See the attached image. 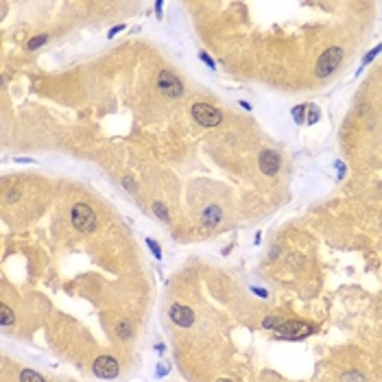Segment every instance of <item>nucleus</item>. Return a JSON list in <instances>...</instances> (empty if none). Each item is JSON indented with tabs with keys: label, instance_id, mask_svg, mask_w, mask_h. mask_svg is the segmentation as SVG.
Wrapping results in <instances>:
<instances>
[{
	"label": "nucleus",
	"instance_id": "obj_25",
	"mask_svg": "<svg viewBox=\"0 0 382 382\" xmlns=\"http://www.w3.org/2000/svg\"><path fill=\"white\" fill-rule=\"evenodd\" d=\"M240 107H245V109H251V105L247 101H240Z\"/></svg>",
	"mask_w": 382,
	"mask_h": 382
},
{
	"label": "nucleus",
	"instance_id": "obj_9",
	"mask_svg": "<svg viewBox=\"0 0 382 382\" xmlns=\"http://www.w3.org/2000/svg\"><path fill=\"white\" fill-rule=\"evenodd\" d=\"M221 216H223L221 208H218V206H208L206 212H203V225L214 227V225H218V221H221Z\"/></svg>",
	"mask_w": 382,
	"mask_h": 382
},
{
	"label": "nucleus",
	"instance_id": "obj_5",
	"mask_svg": "<svg viewBox=\"0 0 382 382\" xmlns=\"http://www.w3.org/2000/svg\"><path fill=\"white\" fill-rule=\"evenodd\" d=\"M92 371H94V376L109 380V378H116L118 376L120 367H118V361L116 358H111V356H101V358L94 361Z\"/></svg>",
	"mask_w": 382,
	"mask_h": 382
},
{
	"label": "nucleus",
	"instance_id": "obj_23",
	"mask_svg": "<svg viewBox=\"0 0 382 382\" xmlns=\"http://www.w3.org/2000/svg\"><path fill=\"white\" fill-rule=\"evenodd\" d=\"M162 7H164V5H162V0H158V3H155V11H158V18H162Z\"/></svg>",
	"mask_w": 382,
	"mask_h": 382
},
{
	"label": "nucleus",
	"instance_id": "obj_20",
	"mask_svg": "<svg viewBox=\"0 0 382 382\" xmlns=\"http://www.w3.org/2000/svg\"><path fill=\"white\" fill-rule=\"evenodd\" d=\"M199 59H201L203 63H208V68L216 70V61H214V59H212V57H210L208 53H203V51H201V53H199Z\"/></svg>",
	"mask_w": 382,
	"mask_h": 382
},
{
	"label": "nucleus",
	"instance_id": "obj_3",
	"mask_svg": "<svg viewBox=\"0 0 382 382\" xmlns=\"http://www.w3.org/2000/svg\"><path fill=\"white\" fill-rule=\"evenodd\" d=\"M192 118L197 120L201 127H218L223 120L221 109H216L210 103H194L192 105Z\"/></svg>",
	"mask_w": 382,
	"mask_h": 382
},
{
	"label": "nucleus",
	"instance_id": "obj_15",
	"mask_svg": "<svg viewBox=\"0 0 382 382\" xmlns=\"http://www.w3.org/2000/svg\"><path fill=\"white\" fill-rule=\"evenodd\" d=\"M282 323H284V321L278 319V317H266V319L262 321V328H264V330H278Z\"/></svg>",
	"mask_w": 382,
	"mask_h": 382
},
{
	"label": "nucleus",
	"instance_id": "obj_4",
	"mask_svg": "<svg viewBox=\"0 0 382 382\" xmlns=\"http://www.w3.org/2000/svg\"><path fill=\"white\" fill-rule=\"evenodd\" d=\"M158 87H160L162 94L168 96V99H179V96L184 94V85H182L179 77H177L175 72H170V70H162L160 72Z\"/></svg>",
	"mask_w": 382,
	"mask_h": 382
},
{
	"label": "nucleus",
	"instance_id": "obj_21",
	"mask_svg": "<svg viewBox=\"0 0 382 382\" xmlns=\"http://www.w3.org/2000/svg\"><path fill=\"white\" fill-rule=\"evenodd\" d=\"M125 29H127L125 24H118V27H111V29H109V33H107V37H114V35H118L120 31H125Z\"/></svg>",
	"mask_w": 382,
	"mask_h": 382
},
{
	"label": "nucleus",
	"instance_id": "obj_26",
	"mask_svg": "<svg viewBox=\"0 0 382 382\" xmlns=\"http://www.w3.org/2000/svg\"><path fill=\"white\" fill-rule=\"evenodd\" d=\"M216 382H232V380H227V378H221V380H216Z\"/></svg>",
	"mask_w": 382,
	"mask_h": 382
},
{
	"label": "nucleus",
	"instance_id": "obj_6",
	"mask_svg": "<svg viewBox=\"0 0 382 382\" xmlns=\"http://www.w3.org/2000/svg\"><path fill=\"white\" fill-rule=\"evenodd\" d=\"M258 166L260 170L266 175V177H273V175H278V170L282 166V160H280V153L278 151H273V149H266L260 153V158H258Z\"/></svg>",
	"mask_w": 382,
	"mask_h": 382
},
{
	"label": "nucleus",
	"instance_id": "obj_1",
	"mask_svg": "<svg viewBox=\"0 0 382 382\" xmlns=\"http://www.w3.org/2000/svg\"><path fill=\"white\" fill-rule=\"evenodd\" d=\"M341 59H343V48H339V46L328 48V51L319 57V61H317V66H314V77H317V79H328L332 72L339 68Z\"/></svg>",
	"mask_w": 382,
	"mask_h": 382
},
{
	"label": "nucleus",
	"instance_id": "obj_24",
	"mask_svg": "<svg viewBox=\"0 0 382 382\" xmlns=\"http://www.w3.org/2000/svg\"><path fill=\"white\" fill-rule=\"evenodd\" d=\"M254 293H258L260 297H266V290H260V288H254Z\"/></svg>",
	"mask_w": 382,
	"mask_h": 382
},
{
	"label": "nucleus",
	"instance_id": "obj_17",
	"mask_svg": "<svg viewBox=\"0 0 382 382\" xmlns=\"http://www.w3.org/2000/svg\"><path fill=\"white\" fill-rule=\"evenodd\" d=\"M317 120H319V107H317V105H312V107H308L306 123H308V125H314Z\"/></svg>",
	"mask_w": 382,
	"mask_h": 382
},
{
	"label": "nucleus",
	"instance_id": "obj_12",
	"mask_svg": "<svg viewBox=\"0 0 382 382\" xmlns=\"http://www.w3.org/2000/svg\"><path fill=\"white\" fill-rule=\"evenodd\" d=\"M20 382H46V380L39 376L37 371H33V369H24L20 373Z\"/></svg>",
	"mask_w": 382,
	"mask_h": 382
},
{
	"label": "nucleus",
	"instance_id": "obj_19",
	"mask_svg": "<svg viewBox=\"0 0 382 382\" xmlns=\"http://www.w3.org/2000/svg\"><path fill=\"white\" fill-rule=\"evenodd\" d=\"M146 245H149V249L153 251V254H155V258L158 260H162V249H160V245L153 238H146Z\"/></svg>",
	"mask_w": 382,
	"mask_h": 382
},
{
	"label": "nucleus",
	"instance_id": "obj_14",
	"mask_svg": "<svg viewBox=\"0 0 382 382\" xmlns=\"http://www.w3.org/2000/svg\"><path fill=\"white\" fill-rule=\"evenodd\" d=\"M153 214H155V216H160V218H162V221H164V223H168V210H166V206H164V203H160V201H155V203H153Z\"/></svg>",
	"mask_w": 382,
	"mask_h": 382
},
{
	"label": "nucleus",
	"instance_id": "obj_22",
	"mask_svg": "<svg viewBox=\"0 0 382 382\" xmlns=\"http://www.w3.org/2000/svg\"><path fill=\"white\" fill-rule=\"evenodd\" d=\"M343 380H345V382H361L363 378L358 376V373H347V376H345Z\"/></svg>",
	"mask_w": 382,
	"mask_h": 382
},
{
	"label": "nucleus",
	"instance_id": "obj_16",
	"mask_svg": "<svg viewBox=\"0 0 382 382\" xmlns=\"http://www.w3.org/2000/svg\"><path fill=\"white\" fill-rule=\"evenodd\" d=\"M306 111H308V105H299V107L293 109V118H295V123H304Z\"/></svg>",
	"mask_w": 382,
	"mask_h": 382
},
{
	"label": "nucleus",
	"instance_id": "obj_18",
	"mask_svg": "<svg viewBox=\"0 0 382 382\" xmlns=\"http://www.w3.org/2000/svg\"><path fill=\"white\" fill-rule=\"evenodd\" d=\"M380 53H382V44H378L376 48H371V51H369L367 55L363 57V68L367 66V63H371V61H373V57H376V55H380Z\"/></svg>",
	"mask_w": 382,
	"mask_h": 382
},
{
	"label": "nucleus",
	"instance_id": "obj_8",
	"mask_svg": "<svg viewBox=\"0 0 382 382\" xmlns=\"http://www.w3.org/2000/svg\"><path fill=\"white\" fill-rule=\"evenodd\" d=\"M170 319H173L177 326H182V328H190L194 323V312L190 310L188 306L173 304V306H170Z\"/></svg>",
	"mask_w": 382,
	"mask_h": 382
},
{
	"label": "nucleus",
	"instance_id": "obj_11",
	"mask_svg": "<svg viewBox=\"0 0 382 382\" xmlns=\"http://www.w3.org/2000/svg\"><path fill=\"white\" fill-rule=\"evenodd\" d=\"M116 334H118L120 339H131V336H133V326H131V323H129L127 319L118 321V326H116Z\"/></svg>",
	"mask_w": 382,
	"mask_h": 382
},
{
	"label": "nucleus",
	"instance_id": "obj_2",
	"mask_svg": "<svg viewBox=\"0 0 382 382\" xmlns=\"http://www.w3.org/2000/svg\"><path fill=\"white\" fill-rule=\"evenodd\" d=\"M72 225H75V230L83 232V234H90L96 230V214L94 210L87 206V203H77V206H72Z\"/></svg>",
	"mask_w": 382,
	"mask_h": 382
},
{
	"label": "nucleus",
	"instance_id": "obj_13",
	"mask_svg": "<svg viewBox=\"0 0 382 382\" xmlns=\"http://www.w3.org/2000/svg\"><path fill=\"white\" fill-rule=\"evenodd\" d=\"M46 42H48V35L42 33V35H37V37H31V39H29V44H27V48H29V51H37V48H39V46H44Z\"/></svg>",
	"mask_w": 382,
	"mask_h": 382
},
{
	"label": "nucleus",
	"instance_id": "obj_10",
	"mask_svg": "<svg viewBox=\"0 0 382 382\" xmlns=\"http://www.w3.org/2000/svg\"><path fill=\"white\" fill-rule=\"evenodd\" d=\"M0 323H3V328H9L15 323V312L7 304L0 306Z\"/></svg>",
	"mask_w": 382,
	"mask_h": 382
},
{
	"label": "nucleus",
	"instance_id": "obj_7",
	"mask_svg": "<svg viewBox=\"0 0 382 382\" xmlns=\"http://www.w3.org/2000/svg\"><path fill=\"white\" fill-rule=\"evenodd\" d=\"M310 332H312V328L302 321H284L278 328V334L282 339H304L306 334H310Z\"/></svg>",
	"mask_w": 382,
	"mask_h": 382
}]
</instances>
